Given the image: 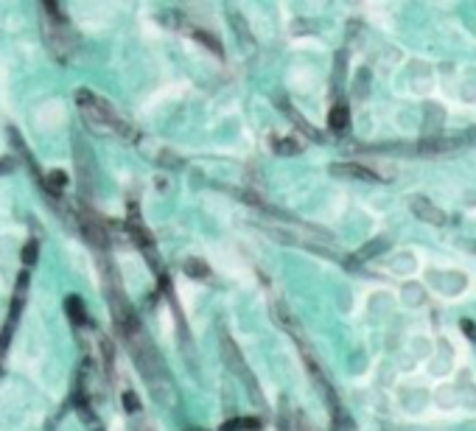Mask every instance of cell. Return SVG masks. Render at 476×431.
Here are the masks:
<instances>
[{
    "instance_id": "9",
    "label": "cell",
    "mask_w": 476,
    "mask_h": 431,
    "mask_svg": "<svg viewBox=\"0 0 476 431\" xmlns=\"http://www.w3.org/2000/svg\"><path fill=\"white\" fill-rule=\"evenodd\" d=\"M65 308H68V317H71L73 325H87V311H84V302L79 297H68Z\"/></svg>"
},
{
    "instance_id": "16",
    "label": "cell",
    "mask_w": 476,
    "mask_h": 431,
    "mask_svg": "<svg viewBox=\"0 0 476 431\" xmlns=\"http://www.w3.org/2000/svg\"><path fill=\"white\" fill-rule=\"evenodd\" d=\"M124 406H126L129 412H138V401H135L132 392H124Z\"/></svg>"
},
{
    "instance_id": "8",
    "label": "cell",
    "mask_w": 476,
    "mask_h": 431,
    "mask_svg": "<svg viewBox=\"0 0 476 431\" xmlns=\"http://www.w3.org/2000/svg\"><path fill=\"white\" fill-rule=\"evenodd\" d=\"M182 269H185V275H188V278H196V281H205V278H210V269H208V264H205V261H199V258H188V261L182 264Z\"/></svg>"
},
{
    "instance_id": "2",
    "label": "cell",
    "mask_w": 476,
    "mask_h": 431,
    "mask_svg": "<svg viewBox=\"0 0 476 431\" xmlns=\"http://www.w3.org/2000/svg\"><path fill=\"white\" fill-rule=\"evenodd\" d=\"M42 31H45V42L56 59H68L76 51L73 28H71L59 3H42Z\"/></svg>"
},
{
    "instance_id": "6",
    "label": "cell",
    "mask_w": 476,
    "mask_h": 431,
    "mask_svg": "<svg viewBox=\"0 0 476 431\" xmlns=\"http://www.w3.org/2000/svg\"><path fill=\"white\" fill-rule=\"evenodd\" d=\"M328 126L333 129V132H347V126H350V110L345 107V104H336L333 110H331V115H328Z\"/></svg>"
},
{
    "instance_id": "19",
    "label": "cell",
    "mask_w": 476,
    "mask_h": 431,
    "mask_svg": "<svg viewBox=\"0 0 476 431\" xmlns=\"http://www.w3.org/2000/svg\"><path fill=\"white\" fill-rule=\"evenodd\" d=\"M465 249H471V252H476V241H465Z\"/></svg>"
},
{
    "instance_id": "18",
    "label": "cell",
    "mask_w": 476,
    "mask_h": 431,
    "mask_svg": "<svg viewBox=\"0 0 476 431\" xmlns=\"http://www.w3.org/2000/svg\"><path fill=\"white\" fill-rule=\"evenodd\" d=\"M8 165H14V160H11V157H3V160H0V174H6Z\"/></svg>"
},
{
    "instance_id": "17",
    "label": "cell",
    "mask_w": 476,
    "mask_h": 431,
    "mask_svg": "<svg viewBox=\"0 0 476 431\" xmlns=\"http://www.w3.org/2000/svg\"><path fill=\"white\" fill-rule=\"evenodd\" d=\"M460 325H463V331H465V336H468V339H476V325L471 322V319H463Z\"/></svg>"
},
{
    "instance_id": "13",
    "label": "cell",
    "mask_w": 476,
    "mask_h": 431,
    "mask_svg": "<svg viewBox=\"0 0 476 431\" xmlns=\"http://www.w3.org/2000/svg\"><path fill=\"white\" fill-rule=\"evenodd\" d=\"M258 423L255 420H249V418H241V420H230V423H225L222 431H238V429H255Z\"/></svg>"
},
{
    "instance_id": "1",
    "label": "cell",
    "mask_w": 476,
    "mask_h": 431,
    "mask_svg": "<svg viewBox=\"0 0 476 431\" xmlns=\"http://www.w3.org/2000/svg\"><path fill=\"white\" fill-rule=\"evenodd\" d=\"M76 107H79L84 124H87L93 132H98V135H129V129H126V124L118 118V112H115L104 98H98L95 93L79 90V93H76Z\"/></svg>"
},
{
    "instance_id": "5",
    "label": "cell",
    "mask_w": 476,
    "mask_h": 431,
    "mask_svg": "<svg viewBox=\"0 0 476 431\" xmlns=\"http://www.w3.org/2000/svg\"><path fill=\"white\" fill-rule=\"evenodd\" d=\"M331 171L336 174V177H345V179H364V182H381V177L373 171V168H367V165H362V163H336V165H331Z\"/></svg>"
},
{
    "instance_id": "12",
    "label": "cell",
    "mask_w": 476,
    "mask_h": 431,
    "mask_svg": "<svg viewBox=\"0 0 476 431\" xmlns=\"http://www.w3.org/2000/svg\"><path fill=\"white\" fill-rule=\"evenodd\" d=\"M275 151L283 154V157L297 154V151H300V141H294V138H280V141H275Z\"/></svg>"
},
{
    "instance_id": "7",
    "label": "cell",
    "mask_w": 476,
    "mask_h": 431,
    "mask_svg": "<svg viewBox=\"0 0 476 431\" xmlns=\"http://www.w3.org/2000/svg\"><path fill=\"white\" fill-rule=\"evenodd\" d=\"M387 247H390V241H387V238H373L370 244H364V247L356 252V258H359V261H370V258L381 255Z\"/></svg>"
},
{
    "instance_id": "15",
    "label": "cell",
    "mask_w": 476,
    "mask_h": 431,
    "mask_svg": "<svg viewBox=\"0 0 476 431\" xmlns=\"http://www.w3.org/2000/svg\"><path fill=\"white\" fill-rule=\"evenodd\" d=\"M62 185H65V174H62V171L51 174V185H48V191H51V194H56V191H59Z\"/></svg>"
},
{
    "instance_id": "4",
    "label": "cell",
    "mask_w": 476,
    "mask_h": 431,
    "mask_svg": "<svg viewBox=\"0 0 476 431\" xmlns=\"http://www.w3.org/2000/svg\"><path fill=\"white\" fill-rule=\"evenodd\" d=\"M409 205H412V213L417 216L420 221H426V224H434V227H443V224L448 221V216L443 213V211H440V208H437L434 202H429L426 196H415V199H412Z\"/></svg>"
},
{
    "instance_id": "3",
    "label": "cell",
    "mask_w": 476,
    "mask_h": 431,
    "mask_svg": "<svg viewBox=\"0 0 476 431\" xmlns=\"http://www.w3.org/2000/svg\"><path fill=\"white\" fill-rule=\"evenodd\" d=\"M219 345H222V359H225V364H227V370L233 372V375H238L249 389H252V395H255V401H261V392H258V384H255V378H252V372L246 370V361H244V356H241V350L236 348V342L230 339V336H225L222 333V339H219Z\"/></svg>"
},
{
    "instance_id": "10",
    "label": "cell",
    "mask_w": 476,
    "mask_h": 431,
    "mask_svg": "<svg viewBox=\"0 0 476 431\" xmlns=\"http://www.w3.org/2000/svg\"><path fill=\"white\" fill-rule=\"evenodd\" d=\"M280 107H283V110H286V115H289V118H292V121L297 124V129H303V132H306V135H309L311 141H319V132H314V129H311V126L306 124V118H303L300 112H294V110H289L286 104H280Z\"/></svg>"
},
{
    "instance_id": "11",
    "label": "cell",
    "mask_w": 476,
    "mask_h": 431,
    "mask_svg": "<svg viewBox=\"0 0 476 431\" xmlns=\"http://www.w3.org/2000/svg\"><path fill=\"white\" fill-rule=\"evenodd\" d=\"M194 37H196V40H199L202 45H208V48H210V51H213L216 57H222V45H219V40H213V37H210V31H202V28H194Z\"/></svg>"
},
{
    "instance_id": "14",
    "label": "cell",
    "mask_w": 476,
    "mask_h": 431,
    "mask_svg": "<svg viewBox=\"0 0 476 431\" xmlns=\"http://www.w3.org/2000/svg\"><path fill=\"white\" fill-rule=\"evenodd\" d=\"M37 252H40V249H37V241H28L25 249H23V261H25V264H34V261H37Z\"/></svg>"
}]
</instances>
